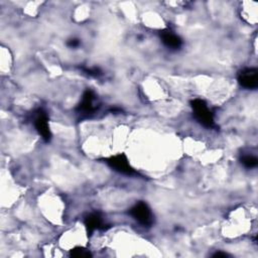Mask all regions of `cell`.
Masks as SVG:
<instances>
[{
	"mask_svg": "<svg viewBox=\"0 0 258 258\" xmlns=\"http://www.w3.org/2000/svg\"><path fill=\"white\" fill-rule=\"evenodd\" d=\"M190 107L195 118L206 128H214L215 121L212 111L208 108L207 103L202 99H194L190 101Z\"/></svg>",
	"mask_w": 258,
	"mask_h": 258,
	"instance_id": "cell-1",
	"label": "cell"
},
{
	"mask_svg": "<svg viewBox=\"0 0 258 258\" xmlns=\"http://www.w3.org/2000/svg\"><path fill=\"white\" fill-rule=\"evenodd\" d=\"M129 215L143 227H151L153 224L152 212L145 202L136 203L129 210Z\"/></svg>",
	"mask_w": 258,
	"mask_h": 258,
	"instance_id": "cell-2",
	"label": "cell"
},
{
	"mask_svg": "<svg viewBox=\"0 0 258 258\" xmlns=\"http://www.w3.org/2000/svg\"><path fill=\"white\" fill-rule=\"evenodd\" d=\"M99 108L98 102H97V96L94 91L91 89H87L81 99V102L78 104L76 111L78 114L82 116L88 117L89 115L94 114Z\"/></svg>",
	"mask_w": 258,
	"mask_h": 258,
	"instance_id": "cell-3",
	"label": "cell"
},
{
	"mask_svg": "<svg viewBox=\"0 0 258 258\" xmlns=\"http://www.w3.org/2000/svg\"><path fill=\"white\" fill-rule=\"evenodd\" d=\"M106 163L115 171L125 174V175H136L138 174L136 170L130 165L127 156L124 153H119L109 158H106Z\"/></svg>",
	"mask_w": 258,
	"mask_h": 258,
	"instance_id": "cell-4",
	"label": "cell"
},
{
	"mask_svg": "<svg viewBox=\"0 0 258 258\" xmlns=\"http://www.w3.org/2000/svg\"><path fill=\"white\" fill-rule=\"evenodd\" d=\"M33 124H34L36 131L42 137V139L45 142H49L51 139V132L49 129L48 117H47L46 112H44L42 109H38L34 113Z\"/></svg>",
	"mask_w": 258,
	"mask_h": 258,
	"instance_id": "cell-5",
	"label": "cell"
},
{
	"mask_svg": "<svg viewBox=\"0 0 258 258\" xmlns=\"http://www.w3.org/2000/svg\"><path fill=\"white\" fill-rule=\"evenodd\" d=\"M238 83L248 90H255L258 87V71L256 68H245L238 73Z\"/></svg>",
	"mask_w": 258,
	"mask_h": 258,
	"instance_id": "cell-6",
	"label": "cell"
},
{
	"mask_svg": "<svg viewBox=\"0 0 258 258\" xmlns=\"http://www.w3.org/2000/svg\"><path fill=\"white\" fill-rule=\"evenodd\" d=\"M84 224L88 233V236H91L96 230H106V225L103 221V218L100 213L94 212L86 216Z\"/></svg>",
	"mask_w": 258,
	"mask_h": 258,
	"instance_id": "cell-7",
	"label": "cell"
},
{
	"mask_svg": "<svg viewBox=\"0 0 258 258\" xmlns=\"http://www.w3.org/2000/svg\"><path fill=\"white\" fill-rule=\"evenodd\" d=\"M159 37L163 44L170 49H179L182 46V39L169 28L160 30Z\"/></svg>",
	"mask_w": 258,
	"mask_h": 258,
	"instance_id": "cell-8",
	"label": "cell"
},
{
	"mask_svg": "<svg viewBox=\"0 0 258 258\" xmlns=\"http://www.w3.org/2000/svg\"><path fill=\"white\" fill-rule=\"evenodd\" d=\"M240 161L246 168H254L258 164L257 157L252 154H243L240 157Z\"/></svg>",
	"mask_w": 258,
	"mask_h": 258,
	"instance_id": "cell-9",
	"label": "cell"
},
{
	"mask_svg": "<svg viewBox=\"0 0 258 258\" xmlns=\"http://www.w3.org/2000/svg\"><path fill=\"white\" fill-rule=\"evenodd\" d=\"M70 255L72 257H91L92 253L84 247H75L71 250Z\"/></svg>",
	"mask_w": 258,
	"mask_h": 258,
	"instance_id": "cell-10",
	"label": "cell"
},
{
	"mask_svg": "<svg viewBox=\"0 0 258 258\" xmlns=\"http://www.w3.org/2000/svg\"><path fill=\"white\" fill-rule=\"evenodd\" d=\"M83 72L85 74H87L88 76L90 77H94V78H98L102 75V71L97 68V67H94V68H82Z\"/></svg>",
	"mask_w": 258,
	"mask_h": 258,
	"instance_id": "cell-11",
	"label": "cell"
},
{
	"mask_svg": "<svg viewBox=\"0 0 258 258\" xmlns=\"http://www.w3.org/2000/svg\"><path fill=\"white\" fill-rule=\"evenodd\" d=\"M67 44H68L70 47H77V46L80 45V40L77 39V38H72V39H70V40L67 42Z\"/></svg>",
	"mask_w": 258,
	"mask_h": 258,
	"instance_id": "cell-12",
	"label": "cell"
},
{
	"mask_svg": "<svg viewBox=\"0 0 258 258\" xmlns=\"http://www.w3.org/2000/svg\"><path fill=\"white\" fill-rule=\"evenodd\" d=\"M214 257H227V256H229L227 253H224V252H220V251H218V252H216L214 255H213Z\"/></svg>",
	"mask_w": 258,
	"mask_h": 258,
	"instance_id": "cell-13",
	"label": "cell"
}]
</instances>
